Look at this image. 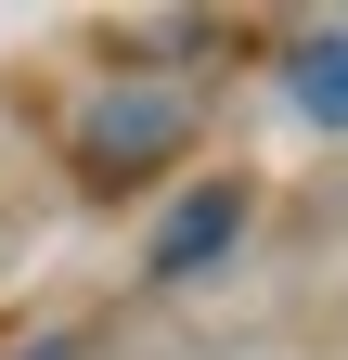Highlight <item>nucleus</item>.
<instances>
[{
	"label": "nucleus",
	"instance_id": "nucleus-1",
	"mask_svg": "<svg viewBox=\"0 0 348 360\" xmlns=\"http://www.w3.org/2000/svg\"><path fill=\"white\" fill-rule=\"evenodd\" d=\"M168 129H181V90H104L91 116H77V167L91 180H129L168 155Z\"/></svg>",
	"mask_w": 348,
	"mask_h": 360
},
{
	"label": "nucleus",
	"instance_id": "nucleus-3",
	"mask_svg": "<svg viewBox=\"0 0 348 360\" xmlns=\"http://www.w3.org/2000/svg\"><path fill=\"white\" fill-rule=\"evenodd\" d=\"M284 77H297V103H310L323 129H348V39H297Z\"/></svg>",
	"mask_w": 348,
	"mask_h": 360
},
{
	"label": "nucleus",
	"instance_id": "nucleus-2",
	"mask_svg": "<svg viewBox=\"0 0 348 360\" xmlns=\"http://www.w3.org/2000/svg\"><path fill=\"white\" fill-rule=\"evenodd\" d=\"M232 219H245V193H232V180H206V193H194L181 219H168V245H155V270H206V257L232 245Z\"/></svg>",
	"mask_w": 348,
	"mask_h": 360
}]
</instances>
